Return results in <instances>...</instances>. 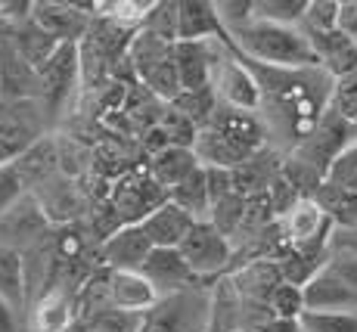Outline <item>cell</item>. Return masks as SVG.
Segmentation results:
<instances>
[{
    "label": "cell",
    "mask_w": 357,
    "mask_h": 332,
    "mask_svg": "<svg viewBox=\"0 0 357 332\" xmlns=\"http://www.w3.org/2000/svg\"><path fill=\"white\" fill-rule=\"evenodd\" d=\"M230 50L255 75L261 87V115H264L267 128L277 130L289 143V149H295L324 119L335 81L324 68H273L245 59L243 53H236V47Z\"/></svg>",
    "instance_id": "6da1fadb"
},
{
    "label": "cell",
    "mask_w": 357,
    "mask_h": 332,
    "mask_svg": "<svg viewBox=\"0 0 357 332\" xmlns=\"http://www.w3.org/2000/svg\"><path fill=\"white\" fill-rule=\"evenodd\" d=\"M236 53L245 59H255L261 66L273 68H320L311 38L301 31V25H273V22H252L230 31Z\"/></svg>",
    "instance_id": "7a4b0ae2"
},
{
    "label": "cell",
    "mask_w": 357,
    "mask_h": 332,
    "mask_svg": "<svg viewBox=\"0 0 357 332\" xmlns=\"http://www.w3.org/2000/svg\"><path fill=\"white\" fill-rule=\"evenodd\" d=\"M354 140H357V130L342 119L335 109H326L317 128H314L295 149H289V158L307 165V168L317 171L320 177H329V168L335 165V158L351 146Z\"/></svg>",
    "instance_id": "3957f363"
},
{
    "label": "cell",
    "mask_w": 357,
    "mask_h": 332,
    "mask_svg": "<svg viewBox=\"0 0 357 332\" xmlns=\"http://www.w3.org/2000/svg\"><path fill=\"white\" fill-rule=\"evenodd\" d=\"M181 255L199 280L215 282V280H221V276L233 273L236 248H233V242L224 236L211 220H196L193 230L187 233V239L181 242Z\"/></svg>",
    "instance_id": "277c9868"
},
{
    "label": "cell",
    "mask_w": 357,
    "mask_h": 332,
    "mask_svg": "<svg viewBox=\"0 0 357 332\" xmlns=\"http://www.w3.org/2000/svg\"><path fill=\"white\" fill-rule=\"evenodd\" d=\"M286 227V236L292 242V252L301 255H329L333 252V233H335V220L320 209L314 199H301L295 209L280 218Z\"/></svg>",
    "instance_id": "5b68a950"
},
{
    "label": "cell",
    "mask_w": 357,
    "mask_h": 332,
    "mask_svg": "<svg viewBox=\"0 0 357 332\" xmlns=\"http://www.w3.org/2000/svg\"><path fill=\"white\" fill-rule=\"evenodd\" d=\"M50 233H53V224L34 193H25V196L0 218V246H10V248H16V252H29L38 242H44Z\"/></svg>",
    "instance_id": "8992f818"
},
{
    "label": "cell",
    "mask_w": 357,
    "mask_h": 332,
    "mask_svg": "<svg viewBox=\"0 0 357 332\" xmlns=\"http://www.w3.org/2000/svg\"><path fill=\"white\" fill-rule=\"evenodd\" d=\"M0 93L3 103H40L44 81L29 59L16 50L10 34H0Z\"/></svg>",
    "instance_id": "52a82bcc"
},
{
    "label": "cell",
    "mask_w": 357,
    "mask_h": 332,
    "mask_svg": "<svg viewBox=\"0 0 357 332\" xmlns=\"http://www.w3.org/2000/svg\"><path fill=\"white\" fill-rule=\"evenodd\" d=\"M31 19L50 38H56L59 44H81L93 25V3H56V0H47V3L31 6Z\"/></svg>",
    "instance_id": "ba28073f"
},
{
    "label": "cell",
    "mask_w": 357,
    "mask_h": 332,
    "mask_svg": "<svg viewBox=\"0 0 357 332\" xmlns=\"http://www.w3.org/2000/svg\"><path fill=\"white\" fill-rule=\"evenodd\" d=\"M233 47V44H230ZM227 47V53L221 56L215 68V93L224 106L230 109H243V112H261V87L255 81V75L243 66L233 50Z\"/></svg>",
    "instance_id": "9c48e42d"
},
{
    "label": "cell",
    "mask_w": 357,
    "mask_h": 332,
    "mask_svg": "<svg viewBox=\"0 0 357 332\" xmlns=\"http://www.w3.org/2000/svg\"><path fill=\"white\" fill-rule=\"evenodd\" d=\"M162 202H168V193H165L146 171H143V174L121 177L112 193V205H115V214H121V227L140 224V220L146 218V214H153Z\"/></svg>",
    "instance_id": "30bf717a"
},
{
    "label": "cell",
    "mask_w": 357,
    "mask_h": 332,
    "mask_svg": "<svg viewBox=\"0 0 357 332\" xmlns=\"http://www.w3.org/2000/svg\"><path fill=\"white\" fill-rule=\"evenodd\" d=\"M153 242L143 233L140 224H125L115 227L106 239L100 242V264L109 271H140L146 264Z\"/></svg>",
    "instance_id": "8fae6325"
},
{
    "label": "cell",
    "mask_w": 357,
    "mask_h": 332,
    "mask_svg": "<svg viewBox=\"0 0 357 332\" xmlns=\"http://www.w3.org/2000/svg\"><path fill=\"white\" fill-rule=\"evenodd\" d=\"M40 81H44V100L40 106L47 109V115H56L68 100V93L75 91V84L81 81V59H78V44H63L56 50V56L40 68Z\"/></svg>",
    "instance_id": "7c38bea8"
},
{
    "label": "cell",
    "mask_w": 357,
    "mask_h": 332,
    "mask_svg": "<svg viewBox=\"0 0 357 332\" xmlns=\"http://www.w3.org/2000/svg\"><path fill=\"white\" fill-rule=\"evenodd\" d=\"M140 271L155 289H159L162 299L165 295L190 292V289H196L199 282H202L193 271H190L187 261H183L181 248H153L149 258H146V264H143Z\"/></svg>",
    "instance_id": "4fadbf2b"
},
{
    "label": "cell",
    "mask_w": 357,
    "mask_h": 332,
    "mask_svg": "<svg viewBox=\"0 0 357 332\" xmlns=\"http://www.w3.org/2000/svg\"><path fill=\"white\" fill-rule=\"evenodd\" d=\"M159 301V289L143 276V271H109V304H112V310L143 317Z\"/></svg>",
    "instance_id": "5bb4252c"
},
{
    "label": "cell",
    "mask_w": 357,
    "mask_h": 332,
    "mask_svg": "<svg viewBox=\"0 0 357 332\" xmlns=\"http://www.w3.org/2000/svg\"><path fill=\"white\" fill-rule=\"evenodd\" d=\"M75 323H78L75 289L53 286L29 308V329L31 332H72Z\"/></svg>",
    "instance_id": "9a60e30c"
},
{
    "label": "cell",
    "mask_w": 357,
    "mask_h": 332,
    "mask_svg": "<svg viewBox=\"0 0 357 332\" xmlns=\"http://www.w3.org/2000/svg\"><path fill=\"white\" fill-rule=\"evenodd\" d=\"M249 329L245 320V301L236 292L230 276L211 282V295H208V308H205V329L202 332H239Z\"/></svg>",
    "instance_id": "2e32d148"
},
{
    "label": "cell",
    "mask_w": 357,
    "mask_h": 332,
    "mask_svg": "<svg viewBox=\"0 0 357 332\" xmlns=\"http://www.w3.org/2000/svg\"><path fill=\"white\" fill-rule=\"evenodd\" d=\"M305 31V29H301ZM311 38V47L317 53L320 68L329 75L333 81L348 78L357 72V40L345 31H305Z\"/></svg>",
    "instance_id": "e0dca14e"
},
{
    "label": "cell",
    "mask_w": 357,
    "mask_h": 332,
    "mask_svg": "<svg viewBox=\"0 0 357 332\" xmlns=\"http://www.w3.org/2000/svg\"><path fill=\"white\" fill-rule=\"evenodd\" d=\"M181 13V31H177V44H199V40H221V44H233L227 29L218 19L215 3L208 0H181L177 3Z\"/></svg>",
    "instance_id": "ac0fdd59"
},
{
    "label": "cell",
    "mask_w": 357,
    "mask_h": 332,
    "mask_svg": "<svg viewBox=\"0 0 357 332\" xmlns=\"http://www.w3.org/2000/svg\"><path fill=\"white\" fill-rule=\"evenodd\" d=\"M193 224H196L193 214H187L174 202H162L153 214H146V218L140 220L143 233H146L155 248H181V242L187 239Z\"/></svg>",
    "instance_id": "d6986e66"
},
{
    "label": "cell",
    "mask_w": 357,
    "mask_h": 332,
    "mask_svg": "<svg viewBox=\"0 0 357 332\" xmlns=\"http://www.w3.org/2000/svg\"><path fill=\"white\" fill-rule=\"evenodd\" d=\"M283 171V158L273 149H261L249 162H243L239 168H233V186H236V196L243 199H255V196H267L271 183L280 177Z\"/></svg>",
    "instance_id": "ffe728a7"
},
{
    "label": "cell",
    "mask_w": 357,
    "mask_h": 332,
    "mask_svg": "<svg viewBox=\"0 0 357 332\" xmlns=\"http://www.w3.org/2000/svg\"><path fill=\"white\" fill-rule=\"evenodd\" d=\"M34 196L40 199L47 218L53 227H66V224H78L81 214H84V199L75 190V183L68 177L56 174L50 183H44L40 190H34Z\"/></svg>",
    "instance_id": "44dd1931"
},
{
    "label": "cell",
    "mask_w": 357,
    "mask_h": 332,
    "mask_svg": "<svg viewBox=\"0 0 357 332\" xmlns=\"http://www.w3.org/2000/svg\"><path fill=\"white\" fill-rule=\"evenodd\" d=\"M230 280L245 301H255V304H271L273 292L286 282L277 261H252V264H243L230 273Z\"/></svg>",
    "instance_id": "7402d4cb"
},
{
    "label": "cell",
    "mask_w": 357,
    "mask_h": 332,
    "mask_svg": "<svg viewBox=\"0 0 357 332\" xmlns=\"http://www.w3.org/2000/svg\"><path fill=\"white\" fill-rule=\"evenodd\" d=\"M13 168L19 171L22 183L29 186V193L40 190L44 183H50L59 174V146L50 137H40L34 146H29L22 156L13 162Z\"/></svg>",
    "instance_id": "603a6c76"
},
{
    "label": "cell",
    "mask_w": 357,
    "mask_h": 332,
    "mask_svg": "<svg viewBox=\"0 0 357 332\" xmlns=\"http://www.w3.org/2000/svg\"><path fill=\"white\" fill-rule=\"evenodd\" d=\"M193 323V289L165 295L153 310L140 317V332H190Z\"/></svg>",
    "instance_id": "cb8c5ba5"
},
{
    "label": "cell",
    "mask_w": 357,
    "mask_h": 332,
    "mask_svg": "<svg viewBox=\"0 0 357 332\" xmlns=\"http://www.w3.org/2000/svg\"><path fill=\"white\" fill-rule=\"evenodd\" d=\"M307 310H357V292L339 280L329 264L305 286Z\"/></svg>",
    "instance_id": "d4e9b609"
},
{
    "label": "cell",
    "mask_w": 357,
    "mask_h": 332,
    "mask_svg": "<svg viewBox=\"0 0 357 332\" xmlns=\"http://www.w3.org/2000/svg\"><path fill=\"white\" fill-rule=\"evenodd\" d=\"M199 168V158L193 149H183V146H168L162 152H155L153 158H149V168L146 174L153 177L155 183L162 186L165 193L174 190L181 181H187L190 174Z\"/></svg>",
    "instance_id": "484cf974"
},
{
    "label": "cell",
    "mask_w": 357,
    "mask_h": 332,
    "mask_svg": "<svg viewBox=\"0 0 357 332\" xmlns=\"http://www.w3.org/2000/svg\"><path fill=\"white\" fill-rule=\"evenodd\" d=\"M174 47L177 44H168V40H162L159 34L140 29L128 47V62H130L137 78L146 81L159 66H165L168 59H174Z\"/></svg>",
    "instance_id": "4316f807"
},
{
    "label": "cell",
    "mask_w": 357,
    "mask_h": 332,
    "mask_svg": "<svg viewBox=\"0 0 357 332\" xmlns=\"http://www.w3.org/2000/svg\"><path fill=\"white\" fill-rule=\"evenodd\" d=\"M10 38H13V44H16V50L22 53V56L29 59V66H34L38 72H40V68H44L53 56H56V50L63 47L56 38H50V34L40 29V25H34L31 16L25 19V22L13 25V29H10Z\"/></svg>",
    "instance_id": "83f0119b"
},
{
    "label": "cell",
    "mask_w": 357,
    "mask_h": 332,
    "mask_svg": "<svg viewBox=\"0 0 357 332\" xmlns=\"http://www.w3.org/2000/svg\"><path fill=\"white\" fill-rule=\"evenodd\" d=\"M168 202L181 205L187 214H193L196 220L211 218V193H208V171L199 165L187 181H181L174 190H168Z\"/></svg>",
    "instance_id": "f1b7e54d"
},
{
    "label": "cell",
    "mask_w": 357,
    "mask_h": 332,
    "mask_svg": "<svg viewBox=\"0 0 357 332\" xmlns=\"http://www.w3.org/2000/svg\"><path fill=\"white\" fill-rule=\"evenodd\" d=\"M0 295L22 314L29 310V295H25V261L22 252L10 246H0Z\"/></svg>",
    "instance_id": "f546056e"
},
{
    "label": "cell",
    "mask_w": 357,
    "mask_h": 332,
    "mask_svg": "<svg viewBox=\"0 0 357 332\" xmlns=\"http://www.w3.org/2000/svg\"><path fill=\"white\" fill-rule=\"evenodd\" d=\"M311 199L335 220V230H354L357 227V196L354 193H348V190H342V186L324 181Z\"/></svg>",
    "instance_id": "4dcf8cb0"
},
{
    "label": "cell",
    "mask_w": 357,
    "mask_h": 332,
    "mask_svg": "<svg viewBox=\"0 0 357 332\" xmlns=\"http://www.w3.org/2000/svg\"><path fill=\"white\" fill-rule=\"evenodd\" d=\"M87 233L81 230V224H66V227H53V252L63 264H81L87 258Z\"/></svg>",
    "instance_id": "1f68e13d"
},
{
    "label": "cell",
    "mask_w": 357,
    "mask_h": 332,
    "mask_svg": "<svg viewBox=\"0 0 357 332\" xmlns=\"http://www.w3.org/2000/svg\"><path fill=\"white\" fill-rule=\"evenodd\" d=\"M307 13V0H255V16L273 25H301Z\"/></svg>",
    "instance_id": "d6a6232c"
},
{
    "label": "cell",
    "mask_w": 357,
    "mask_h": 332,
    "mask_svg": "<svg viewBox=\"0 0 357 332\" xmlns=\"http://www.w3.org/2000/svg\"><path fill=\"white\" fill-rule=\"evenodd\" d=\"M298 323L305 332H357L354 310H305Z\"/></svg>",
    "instance_id": "836d02e7"
},
{
    "label": "cell",
    "mask_w": 357,
    "mask_h": 332,
    "mask_svg": "<svg viewBox=\"0 0 357 332\" xmlns=\"http://www.w3.org/2000/svg\"><path fill=\"white\" fill-rule=\"evenodd\" d=\"M143 29L159 34L168 44H177V31H181V13H177V3H168V0H159L153 6V13L146 16Z\"/></svg>",
    "instance_id": "e575fe53"
},
{
    "label": "cell",
    "mask_w": 357,
    "mask_h": 332,
    "mask_svg": "<svg viewBox=\"0 0 357 332\" xmlns=\"http://www.w3.org/2000/svg\"><path fill=\"white\" fill-rule=\"evenodd\" d=\"M307 310L305 304V289L301 286H292V282H283V286L273 292L271 299V314L277 320H301Z\"/></svg>",
    "instance_id": "d590c367"
},
{
    "label": "cell",
    "mask_w": 357,
    "mask_h": 332,
    "mask_svg": "<svg viewBox=\"0 0 357 332\" xmlns=\"http://www.w3.org/2000/svg\"><path fill=\"white\" fill-rule=\"evenodd\" d=\"M339 0H307V13L301 29L305 31H335L339 29Z\"/></svg>",
    "instance_id": "8d00e7d4"
},
{
    "label": "cell",
    "mask_w": 357,
    "mask_h": 332,
    "mask_svg": "<svg viewBox=\"0 0 357 332\" xmlns=\"http://www.w3.org/2000/svg\"><path fill=\"white\" fill-rule=\"evenodd\" d=\"M326 181L357 196V140H354L345 152H342L339 158H335V165L329 168V177H326Z\"/></svg>",
    "instance_id": "74e56055"
},
{
    "label": "cell",
    "mask_w": 357,
    "mask_h": 332,
    "mask_svg": "<svg viewBox=\"0 0 357 332\" xmlns=\"http://www.w3.org/2000/svg\"><path fill=\"white\" fill-rule=\"evenodd\" d=\"M215 10H218L221 25L230 34L233 29H239V25L252 22V16H255V0H218Z\"/></svg>",
    "instance_id": "f35d334b"
},
{
    "label": "cell",
    "mask_w": 357,
    "mask_h": 332,
    "mask_svg": "<svg viewBox=\"0 0 357 332\" xmlns=\"http://www.w3.org/2000/svg\"><path fill=\"white\" fill-rule=\"evenodd\" d=\"M25 193H29V186L22 183V177H19V171L13 168V162L3 165V168H0V218H3Z\"/></svg>",
    "instance_id": "ab89813d"
},
{
    "label": "cell",
    "mask_w": 357,
    "mask_h": 332,
    "mask_svg": "<svg viewBox=\"0 0 357 332\" xmlns=\"http://www.w3.org/2000/svg\"><path fill=\"white\" fill-rule=\"evenodd\" d=\"M329 271L357 292V258L354 255H333V258H329Z\"/></svg>",
    "instance_id": "60d3db41"
},
{
    "label": "cell",
    "mask_w": 357,
    "mask_h": 332,
    "mask_svg": "<svg viewBox=\"0 0 357 332\" xmlns=\"http://www.w3.org/2000/svg\"><path fill=\"white\" fill-rule=\"evenodd\" d=\"M329 248H333V255H354L357 258V227L354 230H335Z\"/></svg>",
    "instance_id": "b9f144b4"
},
{
    "label": "cell",
    "mask_w": 357,
    "mask_h": 332,
    "mask_svg": "<svg viewBox=\"0 0 357 332\" xmlns=\"http://www.w3.org/2000/svg\"><path fill=\"white\" fill-rule=\"evenodd\" d=\"M19 310L0 295V332H22V320H19Z\"/></svg>",
    "instance_id": "7bdbcfd3"
},
{
    "label": "cell",
    "mask_w": 357,
    "mask_h": 332,
    "mask_svg": "<svg viewBox=\"0 0 357 332\" xmlns=\"http://www.w3.org/2000/svg\"><path fill=\"white\" fill-rule=\"evenodd\" d=\"M339 31L351 34L357 38V0H348V3H342L339 10Z\"/></svg>",
    "instance_id": "ee69618b"
},
{
    "label": "cell",
    "mask_w": 357,
    "mask_h": 332,
    "mask_svg": "<svg viewBox=\"0 0 357 332\" xmlns=\"http://www.w3.org/2000/svg\"><path fill=\"white\" fill-rule=\"evenodd\" d=\"M255 332H301V323L298 320H267L261 329H255Z\"/></svg>",
    "instance_id": "f6af8a7d"
},
{
    "label": "cell",
    "mask_w": 357,
    "mask_h": 332,
    "mask_svg": "<svg viewBox=\"0 0 357 332\" xmlns=\"http://www.w3.org/2000/svg\"><path fill=\"white\" fill-rule=\"evenodd\" d=\"M239 332H255V329H239Z\"/></svg>",
    "instance_id": "bcb514c9"
},
{
    "label": "cell",
    "mask_w": 357,
    "mask_h": 332,
    "mask_svg": "<svg viewBox=\"0 0 357 332\" xmlns=\"http://www.w3.org/2000/svg\"><path fill=\"white\" fill-rule=\"evenodd\" d=\"M0 106H3V93H0Z\"/></svg>",
    "instance_id": "7dc6e473"
}]
</instances>
